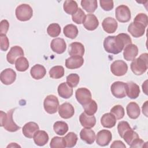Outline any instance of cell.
Listing matches in <instances>:
<instances>
[{"mask_svg": "<svg viewBox=\"0 0 148 148\" xmlns=\"http://www.w3.org/2000/svg\"><path fill=\"white\" fill-rule=\"evenodd\" d=\"M132 43L130 36L125 33H121L117 36H108L103 41V47L109 53L117 54L121 52L124 47Z\"/></svg>", "mask_w": 148, "mask_h": 148, "instance_id": "6da1fadb", "label": "cell"}, {"mask_svg": "<svg viewBox=\"0 0 148 148\" xmlns=\"http://www.w3.org/2000/svg\"><path fill=\"white\" fill-rule=\"evenodd\" d=\"M14 111V109L9 110L7 113L1 111V126L3 127L5 130L9 132H16L18 131L20 127L17 125L13 120V113Z\"/></svg>", "mask_w": 148, "mask_h": 148, "instance_id": "7a4b0ae2", "label": "cell"}, {"mask_svg": "<svg viewBox=\"0 0 148 148\" xmlns=\"http://www.w3.org/2000/svg\"><path fill=\"white\" fill-rule=\"evenodd\" d=\"M147 56L148 54L146 53L142 54L131 63V69L135 75H141L147 71L148 67Z\"/></svg>", "mask_w": 148, "mask_h": 148, "instance_id": "3957f363", "label": "cell"}, {"mask_svg": "<svg viewBox=\"0 0 148 148\" xmlns=\"http://www.w3.org/2000/svg\"><path fill=\"white\" fill-rule=\"evenodd\" d=\"M16 16L21 21L29 20L33 15V10L28 4H21L16 9Z\"/></svg>", "mask_w": 148, "mask_h": 148, "instance_id": "277c9868", "label": "cell"}, {"mask_svg": "<svg viewBox=\"0 0 148 148\" xmlns=\"http://www.w3.org/2000/svg\"><path fill=\"white\" fill-rule=\"evenodd\" d=\"M59 106L58 99L54 95H47L43 102L44 109L49 114L56 113L57 112Z\"/></svg>", "mask_w": 148, "mask_h": 148, "instance_id": "5b68a950", "label": "cell"}, {"mask_svg": "<svg viewBox=\"0 0 148 148\" xmlns=\"http://www.w3.org/2000/svg\"><path fill=\"white\" fill-rule=\"evenodd\" d=\"M115 16L116 19L121 23H127L130 20L131 17L129 8L124 5H120L116 8Z\"/></svg>", "mask_w": 148, "mask_h": 148, "instance_id": "8992f818", "label": "cell"}, {"mask_svg": "<svg viewBox=\"0 0 148 148\" xmlns=\"http://www.w3.org/2000/svg\"><path fill=\"white\" fill-rule=\"evenodd\" d=\"M110 71L112 73L117 76L124 75L128 71V65L123 60H116L110 65Z\"/></svg>", "mask_w": 148, "mask_h": 148, "instance_id": "52a82bcc", "label": "cell"}, {"mask_svg": "<svg viewBox=\"0 0 148 148\" xmlns=\"http://www.w3.org/2000/svg\"><path fill=\"white\" fill-rule=\"evenodd\" d=\"M112 94L117 98H123L126 94V83L117 81L114 82L110 87Z\"/></svg>", "mask_w": 148, "mask_h": 148, "instance_id": "ba28073f", "label": "cell"}, {"mask_svg": "<svg viewBox=\"0 0 148 148\" xmlns=\"http://www.w3.org/2000/svg\"><path fill=\"white\" fill-rule=\"evenodd\" d=\"M75 97L79 103L82 106L88 103L91 100V93L90 91L84 87L79 88L75 92Z\"/></svg>", "mask_w": 148, "mask_h": 148, "instance_id": "9c48e42d", "label": "cell"}, {"mask_svg": "<svg viewBox=\"0 0 148 148\" xmlns=\"http://www.w3.org/2000/svg\"><path fill=\"white\" fill-rule=\"evenodd\" d=\"M96 143L101 146H105L109 145L112 139L111 132L107 130L99 131L96 136Z\"/></svg>", "mask_w": 148, "mask_h": 148, "instance_id": "30bf717a", "label": "cell"}, {"mask_svg": "<svg viewBox=\"0 0 148 148\" xmlns=\"http://www.w3.org/2000/svg\"><path fill=\"white\" fill-rule=\"evenodd\" d=\"M24 53L23 49L18 46H14L10 48L6 55V60L8 62L14 64L16 61L20 57H24Z\"/></svg>", "mask_w": 148, "mask_h": 148, "instance_id": "8fae6325", "label": "cell"}, {"mask_svg": "<svg viewBox=\"0 0 148 148\" xmlns=\"http://www.w3.org/2000/svg\"><path fill=\"white\" fill-rule=\"evenodd\" d=\"M16 79V72L11 68H6L2 71L0 75L1 82L5 85L12 84Z\"/></svg>", "mask_w": 148, "mask_h": 148, "instance_id": "7c38bea8", "label": "cell"}, {"mask_svg": "<svg viewBox=\"0 0 148 148\" xmlns=\"http://www.w3.org/2000/svg\"><path fill=\"white\" fill-rule=\"evenodd\" d=\"M58 113L61 117L68 119L72 117L75 113V109L72 105L68 102H65L58 107Z\"/></svg>", "mask_w": 148, "mask_h": 148, "instance_id": "4fadbf2b", "label": "cell"}, {"mask_svg": "<svg viewBox=\"0 0 148 148\" xmlns=\"http://www.w3.org/2000/svg\"><path fill=\"white\" fill-rule=\"evenodd\" d=\"M146 27L142 24L132 22L128 27V31L134 38H139L143 36L145 32Z\"/></svg>", "mask_w": 148, "mask_h": 148, "instance_id": "5bb4252c", "label": "cell"}, {"mask_svg": "<svg viewBox=\"0 0 148 148\" xmlns=\"http://www.w3.org/2000/svg\"><path fill=\"white\" fill-rule=\"evenodd\" d=\"M84 63V59L82 56H71L65 60V66L69 69H77L81 67Z\"/></svg>", "mask_w": 148, "mask_h": 148, "instance_id": "9a60e30c", "label": "cell"}, {"mask_svg": "<svg viewBox=\"0 0 148 148\" xmlns=\"http://www.w3.org/2000/svg\"><path fill=\"white\" fill-rule=\"evenodd\" d=\"M50 47L54 52L57 54H62L66 50V44L64 39L57 38L51 40Z\"/></svg>", "mask_w": 148, "mask_h": 148, "instance_id": "2e32d148", "label": "cell"}, {"mask_svg": "<svg viewBox=\"0 0 148 148\" xmlns=\"http://www.w3.org/2000/svg\"><path fill=\"white\" fill-rule=\"evenodd\" d=\"M83 24L87 30L94 31L98 27L99 21L94 14H87Z\"/></svg>", "mask_w": 148, "mask_h": 148, "instance_id": "e0dca14e", "label": "cell"}, {"mask_svg": "<svg viewBox=\"0 0 148 148\" xmlns=\"http://www.w3.org/2000/svg\"><path fill=\"white\" fill-rule=\"evenodd\" d=\"M138 54V48L134 44H130L124 49L123 57L127 61H133Z\"/></svg>", "mask_w": 148, "mask_h": 148, "instance_id": "ac0fdd59", "label": "cell"}, {"mask_svg": "<svg viewBox=\"0 0 148 148\" xmlns=\"http://www.w3.org/2000/svg\"><path fill=\"white\" fill-rule=\"evenodd\" d=\"M39 130L37 123L32 121L26 123L23 127L22 132L23 135L28 138H32L35 134Z\"/></svg>", "mask_w": 148, "mask_h": 148, "instance_id": "d6986e66", "label": "cell"}, {"mask_svg": "<svg viewBox=\"0 0 148 148\" xmlns=\"http://www.w3.org/2000/svg\"><path fill=\"white\" fill-rule=\"evenodd\" d=\"M102 25L103 30L108 34L114 33L118 27L116 20L114 18L110 17L105 18L102 23Z\"/></svg>", "mask_w": 148, "mask_h": 148, "instance_id": "ffe728a7", "label": "cell"}, {"mask_svg": "<svg viewBox=\"0 0 148 148\" xmlns=\"http://www.w3.org/2000/svg\"><path fill=\"white\" fill-rule=\"evenodd\" d=\"M140 94L139 86L133 82L126 83V94L131 99H136Z\"/></svg>", "mask_w": 148, "mask_h": 148, "instance_id": "44dd1931", "label": "cell"}, {"mask_svg": "<svg viewBox=\"0 0 148 148\" xmlns=\"http://www.w3.org/2000/svg\"><path fill=\"white\" fill-rule=\"evenodd\" d=\"M79 121L81 125L84 128H91L95 125L96 119L94 115H88L85 112L82 113L79 116Z\"/></svg>", "mask_w": 148, "mask_h": 148, "instance_id": "7402d4cb", "label": "cell"}, {"mask_svg": "<svg viewBox=\"0 0 148 148\" xmlns=\"http://www.w3.org/2000/svg\"><path fill=\"white\" fill-rule=\"evenodd\" d=\"M81 139L86 142L87 144H92L95 140V133L91 128H83L80 132Z\"/></svg>", "mask_w": 148, "mask_h": 148, "instance_id": "603a6c76", "label": "cell"}, {"mask_svg": "<svg viewBox=\"0 0 148 148\" xmlns=\"http://www.w3.org/2000/svg\"><path fill=\"white\" fill-rule=\"evenodd\" d=\"M68 53L71 56H79L82 57L84 54V47L80 42H72L69 46Z\"/></svg>", "mask_w": 148, "mask_h": 148, "instance_id": "cb8c5ba5", "label": "cell"}, {"mask_svg": "<svg viewBox=\"0 0 148 148\" xmlns=\"http://www.w3.org/2000/svg\"><path fill=\"white\" fill-rule=\"evenodd\" d=\"M34 140L35 143L39 146L45 145L49 141V135L47 133L43 130H38L34 135Z\"/></svg>", "mask_w": 148, "mask_h": 148, "instance_id": "d4e9b609", "label": "cell"}, {"mask_svg": "<svg viewBox=\"0 0 148 148\" xmlns=\"http://www.w3.org/2000/svg\"><path fill=\"white\" fill-rule=\"evenodd\" d=\"M126 110L127 114L130 119H136L140 116V108L135 102H130L126 107Z\"/></svg>", "mask_w": 148, "mask_h": 148, "instance_id": "484cf974", "label": "cell"}, {"mask_svg": "<svg viewBox=\"0 0 148 148\" xmlns=\"http://www.w3.org/2000/svg\"><path fill=\"white\" fill-rule=\"evenodd\" d=\"M30 73L33 79L39 80L45 76L46 74V70L43 65L36 64L31 68Z\"/></svg>", "mask_w": 148, "mask_h": 148, "instance_id": "4316f807", "label": "cell"}, {"mask_svg": "<svg viewBox=\"0 0 148 148\" xmlns=\"http://www.w3.org/2000/svg\"><path fill=\"white\" fill-rule=\"evenodd\" d=\"M57 91L59 96L65 99L69 98L73 95V88L65 82L62 83L58 86Z\"/></svg>", "mask_w": 148, "mask_h": 148, "instance_id": "83f0119b", "label": "cell"}, {"mask_svg": "<svg viewBox=\"0 0 148 148\" xmlns=\"http://www.w3.org/2000/svg\"><path fill=\"white\" fill-rule=\"evenodd\" d=\"M101 123L103 127L110 128L116 125V119L111 113H106L102 116Z\"/></svg>", "mask_w": 148, "mask_h": 148, "instance_id": "f1b7e54d", "label": "cell"}, {"mask_svg": "<svg viewBox=\"0 0 148 148\" xmlns=\"http://www.w3.org/2000/svg\"><path fill=\"white\" fill-rule=\"evenodd\" d=\"M63 32L66 37L70 39H75L78 35V29L76 25L70 24L64 27Z\"/></svg>", "mask_w": 148, "mask_h": 148, "instance_id": "f546056e", "label": "cell"}, {"mask_svg": "<svg viewBox=\"0 0 148 148\" xmlns=\"http://www.w3.org/2000/svg\"><path fill=\"white\" fill-rule=\"evenodd\" d=\"M81 6L87 12L93 13L98 8V3L96 0H82Z\"/></svg>", "mask_w": 148, "mask_h": 148, "instance_id": "4dcf8cb0", "label": "cell"}, {"mask_svg": "<svg viewBox=\"0 0 148 148\" xmlns=\"http://www.w3.org/2000/svg\"><path fill=\"white\" fill-rule=\"evenodd\" d=\"M63 8L67 14L72 15L77 10L78 5L75 1L67 0L64 2Z\"/></svg>", "mask_w": 148, "mask_h": 148, "instance_id": "1f68e13d", "label": "cell"}, {"mask_svg": "<svg viewBox=\"0 0 148 148\" xmlns=\"http://www.w3.org/2000/svg\"><path fill=\"white\" fill-rule=\"evenodd\" d=\"M53 129L56 134L58 135H64L68 131V125L67 123L64 121H58L54 124Z\"/></svg>", "mask_w": 148, "mask_h": 148, "instance_id": "d6a6232c", "label": "cell"}, {"mask_svg": "<svg viewBox=\"0 0 148 148\" xmlns=\"http://www.w3.org/2000/svg\"><path fill=\"white\" fill-rule=\"evenodd\" d=\"M49 75L50 77L55 79L61 78L64 75V67L60 65L52 67L49 71Z\"/></svg>", "mask_w": 148, "mask_h": 148, "instance_id": "836d02e7", "label": "cell"}, {"mask_svg": "<svg viewBox=\"0 0 148 148\" xmlns=\"http://www.w3.org/2000/svg\"><path fill=\"white\" fill-rule=\"evenodd\" d=\"M15 67L17 71L19 72H24L27 71L29 68V62L28 60L24 57L18 58L16 61Z\"/></svg>", "mask_w": 148, "mask_h": 148, "instance_id": "e575fe53", "label": "cell"}, {"mask_svg": "<svg viewBox=\"0 0 148 148\" xmlns=\"http://www.w3.org/2000/svg\"><path fill=\"white\" fill-rule=\"evenodd\" d=\"M50 146L51 148H64L66 147V142L64 137L54 136L50 142Z\"/></svg>", "mask_w": 148, "mask_h": 148, "instance_id": "d590c367", "label": "cell"}, {"mask_svg": "<svg viewBox=\"0 0 148 148\" xmlns=\"http://www.w3.org/2000/svg\"><path fill=\"white\" fill-rule=\"evenodd\" d=\"M84 112L88 115H94L97 111V103L94 100H91L88 103L83 106Z\"/></svg>", "mask_w": 148, "mask_h": 148, "instance_id": "8d00e7d4", "label": "cell"}, {"mask_svg": "<svg viewBox=\"0 0 148 148\" xmlns=\"http://www.w3.org/2000/svg\"><path fill=\"white\" fill-rule=\"evenodd\" d=\"M64 139L66 142V147L69 148L73 147L77 143V136L75 133L70 132L65 136Z\"/></svg>", "mask_w": 148, "mask_h": 148, "instance_id": "74e56055", "label": "cell"}, {"mask_svg": "<svg viewBox=\"0 0 148 148\" xmlns=\"http://www.w3.org/2000/svg\"><path fill=\"white\" fill-rule=\"evenodd\" d=\"M47 32L51 37H57L61 33V27L57 23H52L48 26Z\"/></svg>", "mask_w": 148, "mask_h": 148, "instance_id": "f35d334b", "label": "cell"}, {"mask_svg": "<svg viewBox=\"0 0 148 148\" xmlns=\"http://www.w3.org/2000/svg\"><path fill=\"white\" fill-rule=\"evenodd\" d=\"M139 138L138 134L132 129L128 130L123 135V138L125 142L130 146L136 139Z\"/></svg>", "mask_w": 148, "mask_h": 148, "instance_id": "ab89813d", "label": "cell"}, {"mask_svg": "<svg viewBox=\"0 0 148 148\" xmlns=\"http://www.w3.org/2000/svg\"><path fill=\"white\" fill-rule=\"evenodd\" d=\"M85 17L86 14L84 11L79 8H78L76 12L72 15V21L77 24H82L84 22Z\"/></svg>", "mask_w": 148, "mask_h": 148, "instance_id": "60d3db41", "label": "cell"}, {"mask_svg": "<svg viewBox=\"0 0 148 148\" xmlns=\"http://www.w3.org/2000/svg\"><path fill=\"white\" fill-rule=\"evenodd\" d=\"M110 113L116 117V120H120L123 118L125 114V112L123 107L120 105L114 106L110 110Z\"/></svg>", "mask_w": 148, "mask_h": 148, "instance_id": "b9f144b4", "label": "cell"}, {"mask_svg": "<svg viewBox=\"0 0 148 148\" xmlns=\"http://www.w3.org/2000/svg\"><path fill=\"white\" fill-rule=\"evenodd\" d=\"M79 76L76 73L69 74L66 77V83L71 87H76L79 82Z\"/></svg>", "mask_w": 148, "mask_h": 148, "instance_id": "7bdbcfd3", "label": "cell"}, {"mask_svg": "<svg viewBox=\"0 0 148 148\" xmlns=\"http://www.w3.org/2000/svg\"><path fill=\"white\" fill-rule=\"evenodd\" d=\"M132 129L130 127V124L127 121H121L117 125V130L119 134V135L121 138H123V135L124 134L128 131Z\"/></svg>", "mask_w": 148, "mask_h": 148, "instance_id": "ee69618b", "label": "cell"}, {"mask_svg": "<svg viewBox=\"0 0 148 148\" xmlns=\"http://www.w3.org/2000/svg\"><path fill=\"white\" fill-rule=\"evenodd\" d=\"M134 22L142 24L146 27L148 24V17L145 13H139L134 18Z\"/></svg>", "mask_w": 148, "mask_h": 148, "instance_id": "f6af8a7d", "label": "cell"}, {"mask_svg": "<svg viewBox=\"0 0 148 148\" xmlns=\"http://www.w3.org/2000/svg\"><path fill=\"white\" fill-rule=\"evenodd\" d=\"M0 49L2 51H6L9 46V39L6 35H0Z\"/></svg>", "mask_w": 148, "mask_h": 148, "instance_id": "bcb514c9", "label": "cell"}, {"mask_svg": "<svg viewBox=\"0 0 148 148\" xmlns=\"http://www.w3.org/2000/svg\"><path fill=\"white\" fill-rule=\"evenodd\" d=\"M101 7L102 9L105 11H109L113 9L114 7L113 1H104L101 0L99 1Z\"/></svg>", "mask_w": 148, "mask_h": 148, "instance_id": "7dc6e473", "label": "cell"}, {"mask_svg": "<svg viewBox=\"0 0 148 148\" xmlns=\"http://www.w3.org/2000/svg\"><path fill=\"white\" fill-rule=\"evenodd\" d=\"M9 27V23L6 20H2L0 24V35H6Z\"/></svg>", "mask_w": 148, "mask_h": 148, "instance_id": "c3c4849f", "label": "cell"}, {"mask_svg": "<svg viewBox=\"0 0 148 148\" xmlns=\"http://www.w3.org/2000/svg\"><path fill=\"white\" fill-rule=\"evenodd\" d=\"M145 143L144 142V141L140 139L139 138L136 139L130 145V146L131 148H134V147H143V145Z\"/></svg>", "mask_w": 148, "mask_h": 148, "instance_id": "681fc988", "label": "cell"}, {"mask_svg": "<svg viewBox=\"0 0 148 148\" xmlns=\"http://www.w3.org/2000/svg\"><path fill=\"white\" fill-rule=\"evenodd\" d=\"M110 147L112 148H116V147H122L125 148L126 146L124 144V143L121 140H115L114 141L112 144L110 145Z\"/></svg>", "mask_w": 148, "mask_h": 148, "instance_id": "f907efd6", "label": "cell"}]
</instances>
